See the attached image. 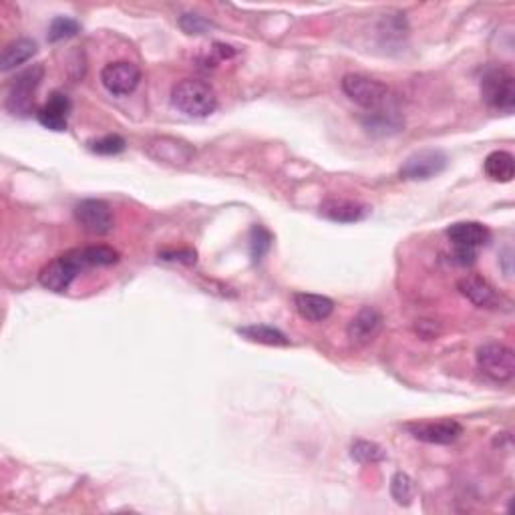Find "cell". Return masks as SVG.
Here are the masks:
<instances>
[{
	"mask_svg": "<svg viewBox=\"0 0 515 515\" xmlns=\"http://www.w3.org/2000/svg\"><path fill=\"white\" fill-rule=\"evenodd\" d=\"M141 80V71L129 61H115L105 64L101 71V83L111 95H131Z\"/></svg>",
	"mask_w": 515,
	"mask_h": 515,
	"instance_id": "obj_9",
	"label": "cell"
},
{
	"mask_svg": "<svg viewBox=\"0 0 515 515\" xmlns=\"http://www.w3.org/2000/svg\"><path fill=\"white\" fill-rule=\"evenodd\" d=\"M75 222L91 236H105L115 228L113 209L103 199H83L75 206Z\"/></svg>",
	"mask_w": 515,
	"mask_h": 515,
	"instance_id": "obj_7",
	"label": "cell"
},
{
	"mask_svg": "<svg viewBox=\"0 0 515 515\" xmlns=\"http://www.w3.org/2000/svg\"><path fill=\"white\" fill-rule=\"evenodd\" d=\"M180 27L185 35H204L206 30L214 27V24L199 14H182Z\"/></svg>",
	"mask_w": 515,
	"mask_h": 515,
	"instance_id": "obj_27",
	"label": "cell"
},
{
	"mask_svg": "<svg viewBox=\"0 0 515 515\" xmlns=\"http://www.w3.org/2000/svg\"><path fill=\"white\" fill-rule=\"evenodd\" d=\"M383 328V314L376 310L375 306H362V308L354 314L352 320L349 322L346 334H349L352 344L365 346L370 344L378 336Z\"/></svg>",
	"mask_w": 515,
	"mask_h": 515,
	"instance_id": "obj_12",
	"label": "cell"
},
{
	"mask_svg": "<svg viewBox=\"0 0 515 515\" xmlns=\"http://www.w3.org/2000/svg\"><path fill=\"white\" fill-rule=\"evenodd\" d=\"M71 99L64 93L55 91L48 101L38 109L37 119L38 123L51 129V131H67L69 125V115H71Z\"/></svg>",
	"mask_w": 515,
	"mask_h": 515,
	"instance_id": "obj_14",
	"label": "cell"
},
{
	"mask_svg": "<svg viewBox=\"0 0 515 515\" xmlns=\"http://www.w3.org/2000/svg\"><path fill=\"white\" fill-rule=\"evenodd\" d=\"M350 457L354 461H359L362 465H370V463H381L386 459V451L378 445L375 441H365L359 439L352 443L350 447Z\"/></svg>",
	"mask_w": 515,
	"mask_h": 515,
	"instance_id": "obj_22",
	"label": "cell"
},
{
	"mask_svg": "<svg viewBox=\"0 0 515 515\" xmlns=\"http://www.w3.org/2000/svg\"><path fill=\"white\" fill-rule=\"evenodd\" d=\"M272 246V233L264 228V225H254L249 232V254H252L254 262H260Z\"/></svg>",
	"mask_w": 515,
	"mask_h": 515,
	"instance_id": "obj_25",
	"label": "cell"
},
{
	"mask_svg": "<svg viewBox=\"0 0 515 515\" xmlns=\"http://www.w3.org/2000/svg\"><path fill=\"white\" fill-rule=\"evenodd\" d=\"M370 214V207L360 201L330 198L320 204V215L336 224H357Z\"/></svg>",
	"mask_w": 515,
	"mask_h": 515,
	"instance_id": "obj_13",
	"label": "cell"
},
{
	"mask_svg": "<svg viewBox=\"0 0 515 515\" xmlns=\"http://www.w3.org/2000/svg\"><path fill=\"white\" fill-rule=\"evenodd\" d=\"M447 167V156L439 149H423L410 156L401 167V177L409 182H425Z\"/></svg>",
	"mask_w": 515,
	"mask_h": 515,
	"instance_id": "obj_8",
	"label": "cell"
},
{
	"mask_svg": "<svg viewBox=\"0 0 515 515\" xmlns=\"http://www.w3.org/2000/svg\"><path fill=\"white\" fill-rule=\"evenodd\" d=\"M83 262H80L77 248L71 249V252L63 254L53 260L51 264H46L38 274L40 286L51 290V292H67L69 286L72 284V280L77 278L79 272H83Z\"/></svg>",
	"mask_w": 515,
	"mask_h": 515,
	"instance_id": "obj_6",
	"label": "cell"
},
{
	"mask_svg": "<svg viewBox=\"0 0 515 515\" xmlns=\"http://www.w3.org/2000/svg\"><path fill=\"white\" fill-rule=\"evenodd\" d=\"M481 97L487 107L499 113H513L515 109V77L503 67L489 69L481 79Z\"/></svg>",
	"mask_w": 515,
	"mask_h": 515,
	"instance_id": "obj_3",
	"label": "cell"
},
{
	"mask_svg": "<svg viewBox=\"0 0 515 515\" xmlns=\"http://www.w3.org/2000/svg\"><path fill=\"white\" fill-rule=\"evenodd\" d=\"M159 258L165 262H182V264H196L198 260V254L196 249H190V248H182V249H164V252H159Z\"/></svg>",
	"mask_w": 515,
	"mask_h": 515,
	"instance_id": "obj_28",
	"label": "cell"
},
{
	"mask_svg": "<svg viewBox=\"0 0 515 515\" xmlns=\"http://www.w3.org/2000/svg\"><path fill=\"white\" fill-rule=\"evenodd\" d=\"M391 495L399 505H409L415 497V483L407 473H394L391 479Z\"/></svg>",
	"mask_w": 515,
	"mask_h": 515,
	"instance_id": "obj_23",
	"label": "cell"
},
{
	"mask_svg": "<svg viewBox=\"0 0 515 515\" xmlns=\"http://www.w3.org/2000/svg\"><path fill=\"white\" fill-rule=\"evenodd\" d=\"M294 308L304 320L322 322L326 320L334 310V302L328 296L298 292L294 294Z\"/></svg>",
	"mask_w": 515,
	"mask_h": 515,
	"instance_id": "obj_17",
	"label": "cell"
},
{
	"mask_svg": "<svg viewBox=\"0 0 515 515\" xmlns=\"http://www.w3.org/2000/svg\"><path fill=\"white\" fill-rule=\"evenodd\" d=\"M477 367L491 381L507 383L515 375V354L503 342H485L477 349Z\"/></svg>",
	"mask_w": 515,
	"mask_h": 515,
	"instance_id": "obj_5",
	"label": "cell"
},
{
	"mask_svg": "<svg viewBox=\"0 0 515 515\" xmlns=\"http://www.w3.org/2000/svg\"><path fill=\"white\" fill-rule=\"evenodd\" d=\"M80 24L75 19H69V16H56L53 22L48 24V40L51 43H59V40L71 38L79 35Z\"/></svg>",
	"mask_w": 515,
	"mask_h": 515,
	"instance_id": "obj_24",
	"label": "cell"
},
{
	"mask_svg": "<svg viewBox=\"0 0 515 515\" xmlns=\"http://www.w3.org/2000/svg\"><path fill=\"white\" fill-rule=\"evenodd\" d=\"M457 288L477 308H499L502 306V296H499L497 290L479 276L461 278L457 282Z\"/></svg>",
	"mask_w": 515,
	"mask_h": 515,
	"instance_id": "obj_15",
	"label": "cell"
},
{
	"mask_svg": "<svg viewBox=\"0 0 515 515\" xmlns=\"http://www.w3.org/2000/svg\"><path fill=\"white\" fill-rule=\"evenodd\" d=\"M341 87L352 103H357L362 109H368V113L383 109L389 101V87L373 77L359 75V72L344 75Z\"/></svg>",
	"mask_w": 515,
	"mask_h": 515,
	"instance_id": "obj_2",
	"label": "cell"
},
{
	"mask_svg": "<svg viewBox=\"0 0 515 515\" xmlns=\"http://www.w3.org/2000/svg\"><path fill=\"white\" fill-rule=\"evenodd\" d=\"M83 268H95V266H113L119 262V252L109 246H87L77 248Z\"/></svg>",
	"mask_w": 515,
	"mask_h": 515,
	"instance_id": "obj_21",
	"label": "cell"
},
{
	"mask_svg": "<svg viewBox=\"0 0 515 515\" xmlns=\"http://www.w3.org/2000/svg\"><path fill=\"white\" fill-rule=\"evenodd\" d=\"M407 431L417 441L431 443V445H451L463 435V426L453 418H441V421L409 423Z\"/></svg>",
	"mask_w": 515,
	"mask_h": 515,
	"instance_id": "obj_10",
	"label": "cell"
},
{
	"mask_svg": "<svg viewBox=\"0 0 515 515\" xmlns=\"http://www.w3.org/2000/svg\"><path fill=\"white\" fill-rule=\"evenodd\" d=\"M172 105L188 117H207L217 109L215 89L201 79H183L172 89Z\"/></svg>",
	"mask_w": 515,
	"mask_h": 515,
	"instance_id": "obj_1",
	"label": "cell"
},
{
	"mask_svg": "<svg viewBox=\"0 0 515 515\" xmlns=\"http://www.w3.org/2000/svg\"><path fill=\"white\" fill-rule=\"evenodd\" d=\"M148 156L156 159L157 164L165 165H188L196 156L190 143L175 137H156L148 143Z\"/></svg>",
	"mask_w": 515,
	"mask_h": 515,
	"instance_id": "obj_11",
	"label": "cell"
},
{
	"mask_svg": "<svg viewBox=\"0 0 515 515\" xmlns=\"http://www.w3.org/2000/svg\"><path fill=\"white\" fill-rule=\"evenodd\" d=\"M125 139L121 135H103L99 139L89 141V149L99 156H117V153L125 151Z\"/></svg>",
	"mask_w": 515,
	"mask_h": 515,
	"instance_id": "obj_26",
	"label": "cell"
},
{
	"mask_svg": "<svg viewBox=\"0 0 515 515\" xmlns=\"http://www.w3.org/2000/svg\"><path fill=\"white\" fill-rule=\"evenodd\" d=\"M45 77V69L40 64H32V67L24 69L16 75V79L11 83L6 95V109L13 115L27 117L32 113V103H35V93L40 85V80Z\"/></svg>",
	"mask_w": 515,
	"mask_h": 515,
	"instance_id": "obj_4",
	"label": "cell"
},
{
	"mask_svg": "<svg viewBox=\"0 0 515 515\" xmlns=\"http://www.w3.org/2000/svg\"><path fill=\"white\" fill-rule=\"evenodd\" d=\"M447 238L453 248L463 249H477L483 248L491 240V232L487 225L479 222H457L447 228Z\"/></svg>",
	"mask_w": 515,
	"mask_h": 515,
	"instance_id": "obj_16",
	"label": "cell"
},
{
	"mask_svg": "<svg viewBox=\"0 0 515 515\" xmlns=\"http://www.w3.org/2000/svg\"><path fill=\"white\" fill-rule=\"evenodd\" d=\"M37 53V43L30 38H16L13 43H8L3 48V56H0V71L8 72L16 67H21L22 63L32 59V55Z\"/></svg>",
	"mask_w": 515,
	"mask_h": 515,
	"instance_id": "obj_18",
	"label": "cell"
},
{
	"mask_svg": "<svg viewBox=\"0 0 515 515\" xmlns=\"http://www.w3.org/2000/svg\"><path fill=\"white\" fill-rule=\"evenodd\" d=\"M483 169H485L489 180L499 182V183H510L515 175L513 156L507 151L489 153L485 161H483Z\"/></svg>",
	"mask_w": 515,
	"mask_h": 515,
	"instance_id": "obj_19",
	"label": "cell"
},
{
	"mask_svg": "<svg viewBox=\"0 0 515 515\" xmlns=\"http://www.w3.org/2000/svg\"><path fill=\"white\" fill-rule=\"evenodd\" d=\"M238 334H241L248 341L268 344V346H288V338L284 333H280L278 328L268 326V325H248L240 326Z\"/></svg>",
	"mask_w": 515,
	"mask_h": 515,
	"instance_id": "obj_20",
	"label": "cell"
}]
</instances>
